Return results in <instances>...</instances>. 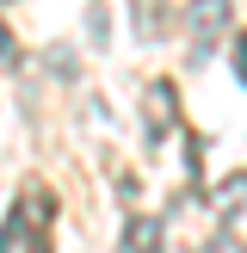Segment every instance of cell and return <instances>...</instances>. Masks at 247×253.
<instances>
[{"label": "cell", "instance_id": "obj_1", "mask_svg": "<svg viewBox=\"0 0 247 253\" xmlns=\"http://www.w3.org/2000/svg\"><path fill=\"white\" fill-rule=\"evenodd\" d=\"M43 229H49V198L43 192L19 198V210H12L6 229H0V253H49Z\"/></svg>", "mask_w": 247, "mask_h": 253}, {"label": "cell", "instance_id": "obj_2", "mask_svg": "<svg viewBox=\"0 0 247 253\" xmlns=\"http://www.w3.org/2000/svg\"><path fill=\"white\" fill-rule=\"evenodd\" d=\"M229 6H235V0H192V56L198 62H210L216 31L229 25Z\"/></svg>", "mask_w": 247, "mask_h": 253}, {"label": "cell", "instance_id": "obj_3", "mask_svg": "<svg viewBox=\"0 0 247 253\" xmlns=\"http://www.w3.org/2000/svg\"><path fill=\"white\" fill-rule=\"evenodd\" d=\"M173 118H179V99H173L167 81H155V86H148V136H167Z\"/></svg>", "mask_w": 247, "mask_h": 253}, {"label": "cell", "instance_id": "obj_4", "mask_svg": "<svg viewBox=\"0 0 247 253\" xmlns=\"http://www.w3.org/2000/svg\"><path fill=\"white\" fill-rule=\"evenodd\" d=\"M124 253H161V216H130L124 222Z\"/></svg>", "mask_w": 247, "mask_h": 253}, {"label": "cell", "instance_id": "obj_5", "mask_svg": "<svg viewBox=\"0 0 247 253\" xmlns=\"http://www.w3.org/2000/svg\"><path fill=\"white\" fill-rule=\"evenodd\" d=\"M210 204H216V216H247V173H229Z\"/></svg>", "mask_w": 247, "mask_h": 253}, {"label": "cell", "instance_id": "obj_6", "mask_svg": "<svg viewBox=\"0 0 247 253\" xmlns=\"http://www.w3.org/2000/svg\"><path fill=\"white\" fill-rule=\"evenodd\" d=\"M161 12H167L161 0H136V31H142V37H161V31H167V19H161Z\"/></svg>", "mask_w": 247, "mask_h": 253}, {"label": "cell", "instance_id": "obj_7", "mask_svg": "<svg viewBox=\"0 0 247 253\" xmlns=\"http://www.w3.org/2000/svg\"><path fill=\"white\" fill-rule=\"evenodd\" d=\"M12 62H19V43H12V31L0 25V68H12Z\"/></svg>", "mask_w": 247, "mask_h": 253}, {"label": "cell", "instance_id": "obj_8", "mask_svg": "<svg viewBox=\"0 0 247 253\" xmlns=\"http://www.w3.org/2000/svg\"><path fill=\"white\" fill-rule=\"evenodd\" d=\"M235 74H241V86H247V31L235 37Z\"/></svg>", "mask_w": 247, "mask_h": 253}, {"label": "cell", "instance_id": "obj_9", "mask_svg": "<svg viewBox=\"0 0 247 253\" xmlns=\"http://www.w3.org/2000/svg\"><path fill=\"white\" fill-rule=\"evenodd\" d=\"M204 253H247V247H241V241H235V235H222V241H210Z\"/></svg>", "mask_w": 247, "mask_h": 253}]
</instances>
